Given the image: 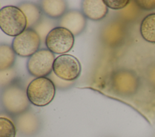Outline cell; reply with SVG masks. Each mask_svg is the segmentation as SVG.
I'll return each instance as SVG.
<instances>
[{
    "instance_id": "obj_9",
    "label": "cell",
    "mask_w": 155,
    "mask_h": 137,
    "mask_svg": "<svg viewBox=\"0 0 155 137\" xmlns=\"http://www.w3.org/2000/svg\"><path fill=\"white\" fill-rule=\"evenodd\" d=\"M13 118L16 130L23 137H33L42 128L40 117L31 110H28Z\"/></svg>"
},
{
    "instance_id": "obj_15",
    "label": "cell",
    "mask_w": 155,
    "mask_h": 137,
    "mask_svg": "<svg viewBox=\"0 0 155 137\" xmlns=\"http://www.w3.org/2000/svg\"><path fill=\"white\" fill-rule=\"evenodd\" d=\"M16 56L12 46L1 43L0 45V71L12 68L15 63Z\"/></svg>"
},
{
    "instance_id": "obj_14",
    "label": "cell",
    "mask_w": 155,
    "mask_h": 137,
    "mask_svg": "<svg viewBox=\"0 0 155 137\" xmlns=\"http://www.w3.org/2000/svg\"><path fill=\"white\" fill-rule=\"evenodd\" d=\"M140 33L145 40L150 43H155V13L147 15L142 19Z\"/></svg>"
},
{
    "instance_id": "obj_11",
    "label": "cell",
    "mask_w": 155,
    "mask_h": 137,
    "mask_svg": "<svg viewBox=\"0 0 155 137\" xmlns=\"http://www.w3.org/2000/svg\"><path fill=\"white\" fill-rule=\"evenodd\" d=\"M81 10L86 18L97 21L107 16L108 7L103 0H84L81 3Z\"/></svg>"
},
{
    "instance_id": "obj_20",
    "label": "cell",
    "mask_w": 155,
    "mask_h": 137,
    "mask_svg": "<svg viewBox=\"0 0 155 137\" xmlns=\"http://www.w3.org/2000/svg\"><path fill=\"white\" fill-rule=\"evenodd\" d=\"M130 1L128 0H104L107 6L113 10H120L126 7Z\"/></svg>"
},
{
    "instance_id": "obj_6",
    "label": "cell",
    "mask_w": 155,
    "mask_h": 137,
    "mask_svg": "<svg viewBox=\"0 0 155 137\" xmlns=\"http://www.w3.org/2000/svg\"><path fill=\"white\" fill-rule=\"evenodd\" d=\"M139 78L133 71L120 69L112 75L111 86L113 91L121 97H130L134 95L138 90Z\"/></svg>"
},
{
    "instance_id": "obj_5",
    "label": "cell",
    "mask_w": 155,
    "mask_h": 137,
    "mask_svg": "<svg viewBox=\"0 0 155 137\" xmlns=\"http://www.w3.org/2000/svg\"><path fill=\"white\" fill-rule=\"evenodd\" d=\"M74 36L67 29L58 26L47 35L45 44L53 54H65L73 47Z\"/></svg>"
},
{
    "instance_id": "obj_8",
    "label": "cell",
    "mask_w": 155,
    "mask_h": 137,
    "mask_svg": "<svg viewBox=\"0 0 155 137\" xmlns=\"http://www.w3.org/2000/svg\"><path fill=\"white\" fill-rule=\"evenodd\" d=\"M53 72L62 80L74 81L81 74V65L79 60L72 55H59L54 60Z\"/></svg>"
},
{
    "instance_id": "obj_4",
    "label": "cell",
    "mask_w": 155,
    "mask_h": 137,
    "mask_svg": "<svg viewBox=\"0 0 155 137\" xmlns=\"http://www.w3.org/2000/svg\"><path fill=\"white\" fill-rule=\"evenodd\" d=\"M54 54L47 48L37 51L28 59L27 69L28 73L36 78L46 77L53 72Z\"/></svg>"
},
{
    "instance_id": "obj_22",
    "label": "cell",
    "mask_w": 155,
    "mask_h": 137,
    "mask_svg": "<svg viewBox=\"0 0 155 137\" xmlns=\"http://www.w3.org/2000/svg\"><path fill=\"white\" fill-rule=\"evenodd\" d=\"M153 137H155V135H154V136H153Z\"/></svg>"
},
{
    "instance_id": "obj_18",
    "label": "cell",
    "mask_w": 155,
    "mask_h": 137,
    "mask_svg": "<svg viewBox=\"0 0 155 137\" xmlns=\"http://www.w3.org/2000/svg\"><path fill=\"white\" fill-rule=\"evenodd\" d=\"M16 78V72L13 68L7 70L0 71V82L2 88L14 83Z\"/></svg>"
},
{
    "instance_id": "obj_3",
    "label": "cell",
    "mask_w": 155,
    "mask_h": 137,
    "mask_svg": "<svg viewBox=\"0 0 155 137\" xmlns=\"http://www.w3.org/2000/svg\"><path fill=\"white\" fill-rule=\"evenodd\" d=\"M27 19L18 6L7 5L0 10V27L8 36L16 37L27 29Z\"/></svg>"
},
{
    "instance_id": "obj_19",
    "label": "cell",
    "mask_w": 155,
    "mask_h": 137,
    "mask_svg": "<svg viewBox=\"0 0 155 137\" xmlns=\"http://www.w3.org/2000/svg\"><path fill=\"white\" fill-rule=\"evenodd\" d=\"M48 77L53 81L56 88L60 90H65L70 88L73 84L74 81H68L62 80L56 76L53 72H52Z\"/></svg>"
},
{
    "instance_id": "obj_13",
    "label": "cell",
    "mask_w": 155,
    "mask_h": 137,
    "mask_svg": "<svg viewBox=\"0 0 155 137\" xmlns=\"http://www.w3.org/2000/svg\"><path fill=\"white\" fill-rule=\"evenodd\" d=\"M18 7L26 17L27 28H33L43 16V12L38 4L31 2H23L19 4Z\"/></svg>"
},
{
    "instance_id": "obj_10",
    "label": "cell",
    "mask_w": 155,
    "mask_h": 137,
    "mask_svg": "<svg viewBox=\"0 0 155 137\" xmlns=\"http://www.w3.org/2000/svg\"><path fill=\"white\" fill-rule=\"evenodd\" d=\"M58 26L68 30L74 36L81 34L86 28L87 18L82 11L68 10L58 21Z\"/></svg>"
},
{
    "instance_id": "obj_16",
    "label": "cell",
    "mask_w": 155,
    "mask_h": 137,
    "mask_svg": "<svg viewBox=\"0 0 155 137\" xmlns=\"http://www.w3.org/2000/svg\"><path fill=\"white\" fill-rule=\"evenodd\" d=\"M58 26V21L51 19L45 15L43 16L39 22L33 28V29L39 35L41 42H44L48 33L55 27Z\"/></svg>"
},
{
    "instance_id": "obj_7",
    "label": "cell",
    "mask_w": 155,
    "mask_h": 137,
    "mask_svg": "<svg viewBox=\"0 0 155 137\" xmlns=\"http://www.w3.org/2000/svg\"><path fill=\"white\" fill-rule=\"evenodd\" d=\"M41 40L33 28H27L15 37L12 47L16 55L22 57H30L39 49Z\"/></svg>"
},
{
    "instance_id": "obj_12",
    "label": "cell",
    "mask_w": 155,
    "mask_h": 137,
    "mask_svg": "<svg viewBox=\"0 0 155 137\" xmlns=\"http://www.w3.org/2000/svg\"><path fill=\"white\" fill-rule=\"evenodd\" d=\"M44 15L58 20L67 11V4L63 0H44L39 4Z\"/></svg>"
},
{
    "instance_id": "obj_1",
    "label": "cell",
    "mask_w": 155,
    "mask_h": 137,
    "mask_svg": "<svg viewBox=\"0 0 155 137\" xmlns=\"http://www.w3.org/2000/svg\"><path fill=\"white\" fill-rule=\"evenodd\" d=\"M1 102L4 111L15 117L29 110L30 102L27 89L17 81L2 88Z\"/></svg>"
},
{
    "instance_id": "obj_21",
    "label": "cell",
    "mask_w": 155,
    "mask_h": 137,
    "mask_svg": "<svg viewBox=\"0 0 155 137\" xmlns=\"http://www.w3.org/2000/svg\"><path fill=\"white\" fill-rule=\"evenodd\" d=\"M137 5L145 10H151L155 8V1H136Z\"/></svg>"
},
{
    "instance_id": "obj_2",
    "label": "cell",
    "mask_w": 155,
    "mask_h": 137,
    "mask_svg": "<svg viewBox=\"0 0 155 137\" xmlns=\"http://www.w3.org/2000/svg\"><path fill=\"white\" fill-rule=\"evenodd\" d=\"M26 89L30 103L38 107L49 104L54 99L56 94V87L48 77L32 80Z\"/></svg>"
},
{
    "instance_id": "obj_17",
    "label": "cell",
    "mask_w": 155,
    "mask_h": 137,
    "mask_svg": "<svg viewBox=\"0 0 155 137\" xmlns=\"http://www.w3.org/2000/svg\"><path fill=\"white\" fill-rule=\"evenodd\" d=\"M16 132L13 122L5 117L0 118V137H15Z\"/></svg>"
}]
</instances>
